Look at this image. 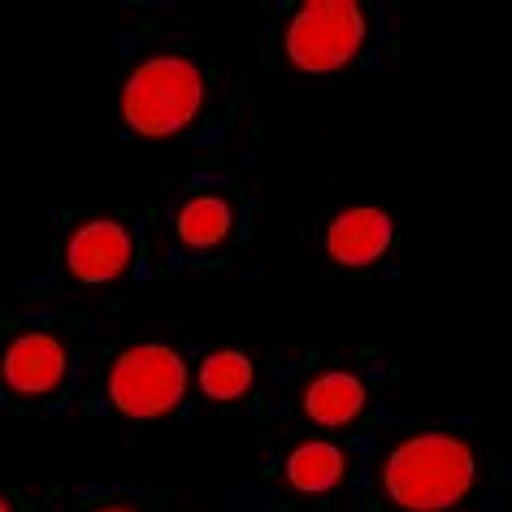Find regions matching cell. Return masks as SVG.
<instances>
[{
  "instance_id": "cell-1",
  "label": "cell",
  "mask_w": 512,
  "mask_h": 512,
  "mask_svg": "<svg viewBox=\"0 0 512 512\" xmlns=\"http://www.w3.org/2000/svg\"><path fill=\"white\" fill-rule=\"evenodd\" d=\"M382 495L404 512H447L478 482V460L447 430H417L382 456Z\"/></svg>"
},
{
  "instance_id": "cell-2",
  "label": "cell",
  "mask_w": 512,
  "mask_h": 512,
  "mask_svg": "<svg viewBox=\"0 0 512 512\" xmlns=\"http://www.w3.org/2000/svg\"><path fill=\"white\" fill-rule=\"evenodd\" d=\"M204 109V70L191 57L161 53L131 70L122 87V118L135 135L165 139L187 131Z\"/></svg>"
},
{
  "instance_id": "cell-3",
  "label": "cell",
  "mask_w": 512,
  "mask_h": 512,
  "mask_svg": "<svg viewBox=\"0 0 512 512\" xmlns=\"http://www.w3.org/2000/svg\"><path fill=\"white\" fill-rule=\"evenodd\" d=\"M191 369L183 352L170 343H131L118 352L105 378V400L131 421H157L170 417L187 400Z\"/></svg>"
},
{
  "instance_id": "cell-4",
  "label": "cell",
  "mask_w": 512,
  "mask_h": 512,
  "mask_svg": "<svg viewBox=\"0 0 512 512\" xmlns=\"http://www.w3.org/2000/svg\"><path fill=\"white\" fill-rule=\"evenodd\" d=\"M369 18L356 0H304L283 27V53L300 74H335L365 53Z\"/></svg>"
},
{
  "instance_id": "cell-5",
  "label": "cell",
  "mask_w": 512,
  "mask_h": 512,
  "mask_svg": "<svg viewBox=\"0 0 512 512\" xmlns=\"http://www.w3.org/2000/svg\"><path fill=\"white\" fill-rule=\"evenodd\" d=\"M70 374V352L53 330H22L0 348V382L18 400L57 395Z\"/></svg>"
},
{
  "instance_id": "cell-6",
  "label": "cell",
  "mask_w": 512,
  "mask_h": 512,
  "mask_svg": "<svg viewBox=\"0 0 512 512\" xmlns=\"http://www.w3.org/2000/svg\"><path fill=\"white\" fill-rule=\"evenodd\" d=\"M131 261H135V239L113 217H92L66 243V270L87 287L118 283L131 270Z\"/></svg>"
},
{
  "instance_id": "cell-7",
  "label": "cell",
  "mask_w": 512,
  "mask_h": 512,
  "mask_svg": "<svg viewBox=\"0 0 512 512\" xmlns=\"http://www.w3.org/2000/svg\"><path fill=\"white\" fill-rule=\"evenodd\" d=\"M395 243V217L382 204H352L339 209L326 226V256L343 270H369Z\"/></svg>"
},
{
  "instance_id": "cell-8",
  "label": "cell",
  "mask_w": 512,
  "mask_h": 512,
  "mask_svg": "<svg viewBox=\"0 0 512 512\" xmlns=\"http://www.w3.org/2000/svg\"><path fill=\"white\" fill-rule=\"evenodd\" d=\"M365 404H369V391L352 369H326V374H317L300 395L304 417L326 430H348L352 421L365 413Z\"/></svg>"
},
{
  "instance_id": "cell-9",
  "label": "cell",
  "mask_w": 512,
  "mask_h": 512,
  "mask_svg": "<svg viewBox=\"0 0 512 512\" xmlns=\"http://www.w3.org/2000/svg\"><path fill=\"white\" fill-rule=\"evenodd\" d=\"M348 478V452L330 439H304L287 456V482L300 495H326Z\"/></svg>"
},
{
  "instance_id": "cell-10",
  "label": "cell",
  "mask_w": 512,
  "mask_h": 512,
  "mask_svg": "<svg viewBox=\"0 0 512 512\" xmlns=\"http://www.w3.org/2000/svg\"><path fill=\"white\" fill-rule=\"evenodd\" d=\"M230 226H235V209H230V200L217 196V191H196V196H187L183 209L174 217L178 239L196 252L222 248L230 239Z\"/></svg>"
},
{
  "instance_id": "cell-11",
  "label": "cell",
  "mask_w": 512,
  "mask_h": 512,
  "mask_svg": "<svg viewBox=\"0 0 512 512\" xmlns=\"http://www.w3.org/2000/svg\"><path fill=\"white\" fill-rule=\"evenodd\" d=\"M256 387V365L252 356H243L235 348H222V352H209L200 361V391L217 404H235L243 400Z\"/></svg>"
},
{
  "instance_id": "cell-12",
  "label": "cell",
  "mask_w": 512,
  "mask_h": 512,
  "mask_svg": "<svg viewBox=\"0 0 512 512\" xmlns=\"http://www.w3.org/2000/svg\"><path fill=\"white\" fill-rule=\"evenodd\" d=\"M0 512H14V508H9V499H5V495H0Z\"/></svg>"
},
{
  "instance_id": "cell-13",
  "label": "cell",
  "mask_w": 512,
  "mask_h": 512,
  "mask_svg": "<svg viewBox=\"0 0 512 512\" xmlns=\"http://www.w3.org/2000/svg\"><path fill=\"white\" fill-rule=\"evenodd\" d=\"M96 512H135V508H96Z\"/></svg>"
}]
</instances>
